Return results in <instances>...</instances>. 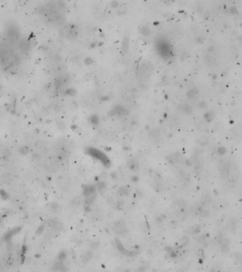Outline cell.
Returning a JSON list of instances; mask_svg holds the SVG:
<instances>
[{"label":"cell","mask_w":242,"mask_h":272,"mask_svg":"<svg viewBox=\"0 0 242 272\" xmlns=\"http://www.w3.org/2000/svg\"><path fill=\"white\" fill-rule=\"evenodd\" d=\"M114 227L116 228V232L121 233V232H123V230L125 229V225H124L122 223L118 222V223H116V224H115V227Z\"/></svg>","instance_id":"obj_1"}]
</instances>
